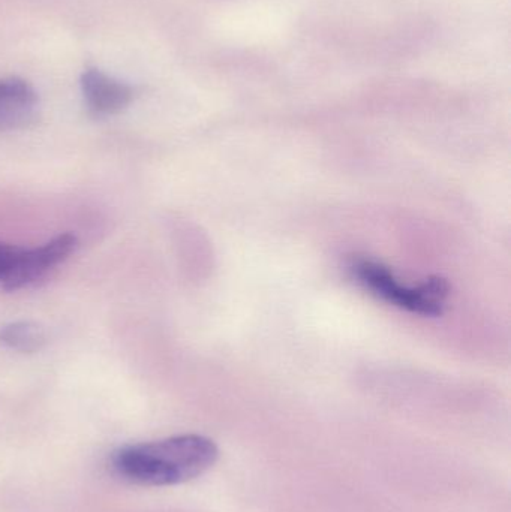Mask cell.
<instances>
[{"label":"cell","mask_w":511,"mask_h":512,"mask_svg":"<svg viewBox=\"0 0 511 512\" xmlns=\"http://www.w3.org/2000/svg\"><path fill=\"white\" fill-rule=\"evenodd\" d=\"M81 92L87 108L95 116L120 113L134 99V90L131 86L108 77L98 69L84 72L81 77Z\"/></svg>","instance_id":"cell-4"},{"label":"cell","mask_w":511,"mask_h":512,"mask_svg":"<svg viewBox=\"0 0 511 512\" xmlns=\"http://www.w3.org/2000/svg\"><path fill=\"white\" fill-rule=\"evenodd\" d=\"M219 459L215 442L203 435H179L126 445L110 457L119 480L140 487H171L197 480Z\"/></svg>","instance_id":"cell-1"},{"label":"cell","mask_w":511,"mask_h":512,"mask_svg":"<svg viewBox=\"0 0 511 512\" xmlns=\"http://www.w3.org/2000/svg\"><path fill=\"white\" fill-rule=\"evenodd\" d=\"M0 343L18 352L41 351L47 343V331L32 321H15L0 327Z\"/></svg>","instance_id":"cell-6"},{"label":"cell","mask_w":511,"mask_h":512,"mask_svg":"<svg viewBox=\"0 0 511 512\" xmlns=\"http://www.w3.org/2000/svg\"><path fill=\"white\" fill-rule=\"evenodd\" d=\"M21 251H23V248L0 242V283L6 279L9 271L17 264Z\"/></svg>","instance_id":"cell-7"},{"label":"cell","mask_w":511,"mask_h":512,"mask_svg":"<svg viewBox=\"0 0 511 512\" xmlns=\"http://www.w3.org/2000/svg\"><path fill=\"white\" fill-rule=\"evenodd\" d=\"M350 271L360 285L399 309L422 316L443 315L444 301L450 292L449 282L444 277L432 276L410 288L399 283L389 267L366 258L353 259Z\"/></svg>","instance_id":"cell-2"},{"label":"cell","mask_w":511,"mask_h":512,"mask_svg":"<svg viewBox=\"0 0 511 512\" xmlns=\"http://www.w3.org/2000/svg\"><path fill=\"white\" fill-rule=\"evenodd\" d=\"M77 248L78 239L74 234H60L38 248L23 249L17 264L0 285L5 291L12 292L35 283L48 271L66 261Z\"/></svg>","instance_id":"cell-3"},{"label":"cell","mask_w":511,"mask_h":512,"mask_svg":"<svg viewBox=\"0 0 511 512\" xmlns=\"http://www.w3.org/2000/svg\"><path fill=\"white\" fill-rule=\"evenodd\" d=\"M38 95L20 78L0 80V131L24 128L35 122Z\"/></svg>","instance_id":"cell-5"}]
</instances>
